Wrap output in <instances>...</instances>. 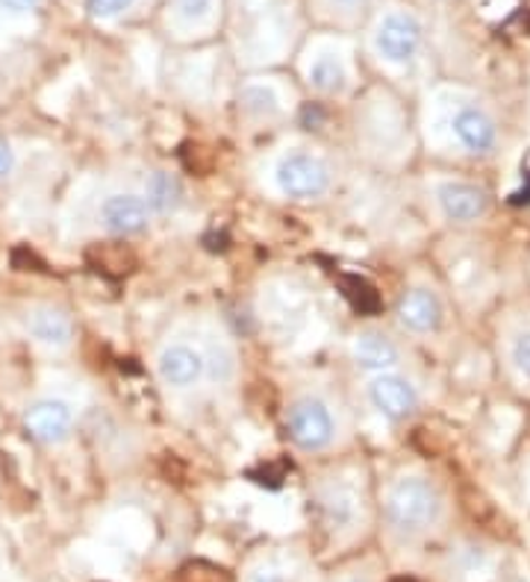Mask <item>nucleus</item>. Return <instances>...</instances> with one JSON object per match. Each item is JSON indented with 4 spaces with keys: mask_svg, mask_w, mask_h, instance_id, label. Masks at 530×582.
I'll use <instances>...</instances> for the list:
<instances>
[{
    "mask_svg": "<svg viewBox=\"0 0 530 582\" xmlns=\"http://www.w3.org/2000/svg\"><path fill=\"white\" fill-rule=\"evenodd\" d=\"M286 430H289V439L295 441L300 450L316 453V450H327L334 445L336 418L325 400L307 395L298 397V400L289 406V412H286Z\"/></svg>",
    "mask_w": 530,
    "mask_h": 582,
    "instance_id": "nucleus-3",
    "label": "nucleus"
},
{
    "mask_svg": "<svg viewBox=\"0 0 530 582\" xmlns=\"http://www.w3.org/2000/svg\"><path fill=\"white\" fill-rule=\"evenodd\" d=\"M130 3H133V0H86V9L89 16L94 18H112L119 16V12H124Z\"/></svg>",
    "mask_w": 530,
    "mask_h": 582,
    "instance_id": "nucleus-18",
    "label": "nucleus"
},
{
    "mask_svg": "<svg viewBox=\"0 0 530 582\" xmlns=\"http://www.w3.org/2000/svg\"><path fill=\"white\" fill-rule=\"evenodd\" d=\"M242 101H245V110L257 112V115H272V112H277V98H274L268 89H248V92L242 94Z\"/></svg>",
    "mask_w": 530,
    "mask_h": 582,
    "instance_id": "nucleus-17",
    "label": "nucleus"
},
{
    "mask_svg": "<svg viewBox=\"0 0 530 582\" xmlns=\"http://www.w3.org/2000/svg\"><path fill=\"white\" fill-rule=\"evenodd\" d=\"M351 354H354V363H357L359 368H366V371H375V374L393 371L395 365L401 363V350H398V345H395L386 333H377V329L359 333V336L354 338Z\"/></svg>",
    "mask_w": 530,
    "mask_h": 582,
    "instance_id": "nucleus-12",
    "label": "nucleus"
},
{
    "mask_svg": "<svg viewBox=\"0 0 530 582\" xmlns=\"http://www.w3.org/2000/svg\"><path fill=\"white\" fill-rule=\"evenodd\" d=\"M393 582H416V580H393Z\"/></svg>",
    "mask_w": 530,
    "mask_h": 582,
    "instance_id": "nucleus-24",
    "label": "nucleus"
},
{
    "mask_svg": "<svg viewBox=\"0 0 530 582\" xmlns=\"http://www.w3.org/2000/svg\"><path fill=\"white\" fill-rule=\"evenodd\" d=\"M513 363L516 368L524 374L530 380V329L528 333H519L513 341Z\"/></svg>",
    "mask_w": 530,
    "mask_h": 582,
    "instance_id": "nucleus-19",
    "label": "nucleus"
},
{
    "mask_svg": "<svg viewBox=\"0 0 530 582\" xmlns=\"http://www.w3.org/2000/svg\"><path fill=\"white\" fill-rule=\"evenodd\" d=\"M377 53L386 62H410L421 48V24L407 12H393L384 18V24L377 27L375 35Z\"/></svg>",
    "mask_w": 530,
    "mask_h": 582,
    "instance_id": "nucleus-5",
    "label": "nucleus"
},
{
    "mask_svg": "<svg viewBox=\"0 0 530 582\" xmlns=\"http://www.w3.org/2000/svg\"><path fill=\"white\" fill-rule=\"evenodd\" d=\"M12 165H16V156H12V147H9L3 139H0V180L7 177L9 171H12Z\"/></svg>",
    "mask_w": 530,
    "mask_h": 582,
    "instance_id": "nucleus-21",
    "label": "nucleus"
},
{
    "mask_svg": "<svg viewBox=\"0 0 530 582\" xmlns=\"http://www.w3.org/2000/svg\"><path fill=\"white\" fill-rule=\"evenodd\" d=\"M71 423H74V415L62 400H39L24 415L27 432L35 441H44V445H60V441L69 439Z\"/></svg>",
    "mask_w": 530,
    "mask_h": 582,
    "instance_id": "nucleus-11",
    "label": "nucleus"
},
{
    "mask_svg": "<svg viewBox=\"0 0 530 582\" xmlns=\"http://www.w3.org/2000/svg\"><path fill=\"white\" fill-rule=\"evenodd\" d=\"M204 371L206 359L201 356V350H195L192 345H183V341L169 345L163 354H160V359H156V374H160L163 386L177 388V391L197 386L201 377H204Z\"/></svg>",
    "mask_w": 530,
    "mask_h": 582,
    "instance_id": "nucleus-7",
    "label": "nucleus"
},
{
    "mask_svg": "<svg viewBox=\"0 0 530 582\" xmlns=\"http://www.w3.org/2000/svg\"><path fill=\"white\" fill-rule=\"evenodd\" d=\"M27 329L35 341H42L48 347H65L74 338V324L65 313L53 309V306H39L27 315Z\"/></svg>",
    "mask_w": 530,
    "mask_h": 582,
    "instance_id": "nucleus-13",
    "label": "nucleus"
},
{
    "mask_svg": "<svg viewBox=\"0 0 530 582\" xmlns=\"http://www.w3.org/2000/svg\"><path fill=\"white\" fill-rule=\"evenodd\" d=\"M368 404L375 406L377 412L389 418V421H407L416 415L419 409V391L412 386L407 377L395 371H384L375 374L371 382H368Z\"/></svg>",
    "mask_w": 530,
    "mask_h": 582,
    "instance_id": "nucleus-4",
    "label": "nucleus"
},
{
    "mask_svg": "<svg viewBox=\"0 0 530 582\" xmlns=\"http://www.w3.org/2000/svg\"><path fill=\"white\" fill-rule=\"evenodd\" d=\"M42 3V0H0V7L12 9V12H30Z\"/></svg>",
    "mask_w": 530,
    "mask_h": 582,
    "instance_id": "nucleus-22",
    "label": "nucleus"
},
{
    "mask_svg": "<svg viewBox=\"0 0 530 582\" xmlns=\"http://www.w3.org/2000/svg\"><path fill=\"white\" fill-rule=\"evenodd\" d=\"M334 3H343V7H357L363 0H334Z\"/></svg>",
    "mask_w": 530,
    "mask_h": 582,
    "instance_id": "nucleus-23",
    "label": "nucleus"
},
{
    "mask_svg": "<svg viewBox=\"0 0 530 582\" xmlns=\"http://www.w3.org/2000/svg\"><path fill=\"white\" fill-rule=\"evenodd\" d=\"M451 130L457 135V142L469 153H475V156H487V153L496 151V121H492V115L487 110H480V106H462V110L453 112Z\"/></svg>",
    "mask_w": 530,
    "mask_h": 582,
    "instance_id": "nucleus-8",
    "label": "nucleus"
},
{
    "mask_svg": "<svg viewBox=\"0 0 530 582\" xmlns=\"http://www.w3.org/2000/svg\"><path fill=\"white\" fill-rule=\"evenodd\" d=\"M318 507H322V515L330 527H348L357 518V494H354L348 486H330V489L322 494L318 500Z\"/></svg>",
    "mask_w": 530,
    "mask_h": 582,
    "instance_id": "nucleus-15",
    "label": "nucleus"
},
{
    "mask_svg": "<svg viewBox=\"0 0 530 582\" xmlns=\"http://www.w3.org/2000/svg\"><path fill=\"white\" fill-rule=\"evenodd\" d=\"M348 582H366V580H348Z\"/></svg>",
    "mask_w": 530,
    "mask_h": 582,
    "instance_id": "nucleus-25",
    "label": "nucleus"
},
{
    "mask_svg": "<svg viewBox=\"0 0 530 582\" xmlns=\"http://www.w3.org/2000/svg\"><path fill=\"white\" fill-rule=\"evenodd\" d=\"M386 515L398 532L419 535L439 523L442 494L428 477H401L386 498Z\"/></svg>",
    "mask_w": 530,
    "mask_h": 582,
    "instance_id": "nucleus-1",
    "label": "nucleus"
},
{
    "mask_svg": "<svg viewBox=\"0 0 530 582\" xmlns=\"http://www.w3.org/2000/svg\"><path fill=\"white\" fill-rule=\"evenodd\" d=\"M213 7V0H177V12L188 21H195V18H204Z\"/></svg>",
    "mask_w": 530,
    "mask_h": 582,
    "instance_id": "nucleus-20",
    "label": "nucleus"
},
{
    "mask_svg": "<svg viewBox=\"0 0 530 582\" xmlns=\"http://www.w3.org/2000/svg\"><path fill=\"white\" fill-rule=\"evenodd\" d=\"M145 197L151 212L169 215V212H177V206L183 203V186H180V180L174 174H169V171H156L147 180Z\"/></svg>",
    "mask_w": 530,
    "mask_h": 582,
    "instance_id": "nucleus-14",
    "label": "nucleus"
},
{
    "mask_svg": "<svg viewBox=\"0 0 530 582\" xmlns=\"http://www.w3.org/2000/svg\"><path fill=\"white\" fill-rule=\"evenodd\" d=\"M398 324H401L407 333H416V336H428V333H437L439 324H442V300H439L430 288H412L407 295L398 300Z\"/></svg>",
    "mask_w": 530,
    "mask_h": 582,
    "instance_id": "nucleus-9",
    "label": "nucleus"
},
{
    "mask_svg": "<svg viewBox=\"0 0 530 582\" xmlns=\"http://www.w3.org/2000/svg\"><path fill=\"white\" fill-rule=\"evenodd\" d=\"M151 206L139 194H110L101 206V224L112 236H139L151 227Z\"/></svg>",
    "mask_w": 530,
    "mask_h": 582,
    "instance_id": "nucleus-6",
    "label": "nucleus"
},
{
    "mask_svg": "<svg viewBox=\"0 0 530 582\" xmlns=\"http://www.w3.org/2000/svg\"><path fill=\"white\" fill-rule=\"evenodd\" d=\"M274 183L292 201H313L330 188V169L316 153H286L274 165Z\"/></svg>",
    "mask_w": 530,
    "mask_h": 582,
    "instance_id": "nucleus-2",
    "label": "nucleus"
},
{
    "mask_svg": "<svg viewBox=\"0 0 530 582\" xmlns=\"http://www.w3.org/2000/svg\"><path fill=\"white\" fill-rule=\"evenodd\" d=\"M439 210L453 224H478L487 218L489 194L471 183H445L439 188Z\"/></svg>",
    "mask_w": 530,
    "mask_h": 582,
    "instance_id": "nucleus-10",
    "label": "nucleus"
},
{
    "mask_svg": "<svg viewBox=\"0 0 530 582\" xmlns=\"http://www.w3.org/2000/svg\"><path fill=\"white\" fill-rule=\"evenodd\" d=\"M345 65L336 57H322L316 65L309 68V85L322 94H336L345 89Z\"/></svg>",
    "mask_w": 530,
    "mask_h": 582,
    "instance_id": "nucleus-16",
    "label": "nucleus"
}]
</instances>
